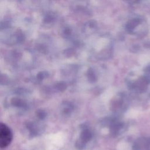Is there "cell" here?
I'll return each mask as SVG.
<instances>
[{
	"instance_id": "obj_1",
	"label": "cell",
	"mask_w": 150,
	"mask_h": 150,
	"mask_svg": "<svg viewBox=\"0 0 150 150\" xmlns=\"http://www.w3.org/2000/svg\"><path fill=\"white\" fill-rule=\"evenodd\" d=\"M13 139V133L11 128L5 123L0 122V148L8 146Z\"/></svg>"
},
{
	"instance_id": "obj_2",
	"label": "cell",
	"mask_w": 150,
	"mask_h": 150,
	"mask_svg": "<svg viewBox=\"0 0 150 150\" xmlns=\"http://www.w3.org/2000/svg\"><path fill=\"white\" fill-rule=\"evenodd\" d=\"M25 128L28 132V136L30 138L36 137L42 133V127L40 123L36 121H28L25 124Z\"/></svg>"
},
{
	"instance_id": "obj_3",
	"label": "cell",
	"mask_w": 150,
	"mask_h": 150,
	"mask_svg": "<svg viewBox=\"0 0 150 150\" xmlns=\"http://www.w3.org/2000/svg\"><path fill=\"white\" fill-rule=\"evenodd\" d=\"M142 19L133 18L128 21L126 25L127 31L131 34H137V28L141 27L144 23Z\"/></svg>"
},
{
	"instance_id": "obj_4",
	"label": "cell",
	"mask_w": 150,
	"mask_h": 150,
	"mask_svg": "<svg viewBox=\"0 0 150 150\" xmlns=\"http://www.w3.org/2000/svg\"><path fill=\"white\" fill-rule=\"evenodd\" d=\"M10 104L11 106L19 109L20 110L26 111L29 108L28 103L19 96H14L10 100Z\"/></svg>"
},
{
	"instance_id": "obj_5",
	"label": "cell",
	"mask_w": 150,
	"mask_h": 150,
	"mask_svg": "<svg viewBox=\"0 0 150 150\" xmlns=\"http://www.w3.org/2000/svg\"><path fill=\"white\" fill-rule=\"evenodd\" d=\"M115 93V88H110L105 91L101 96V99L104 102H107L109 101L113 95Z\"/></svg>"
},
{
	"instance_id": "obj_6",
	"label": "cell",
	"mask_w": 150,
	"mask_h": 150,
	"mask_svg": "<svg viewBox=\"0 0 150 150\" xmlns=\"http://www.w3.org/2000/svg\"><path fill=\"white\" fill-rule=\"evenodd\" d=\"M11 83L9 77L5 73H0V86H8Z\"/></svg>"
},
{
	"instance_id": "obj_7",
	"label": "cell",
	"mask_w": 150,
	"mask_h": 150,
	"mask_svg": "<svg viewBox=\"0 0 150 150\" xmlns=\"http://www.w3.org/2000/svg\"><path fill=\"white\" fill-rule=\"evenodd\" d=\"M49 76V74L46 71H41L37 73L36 75V80L38 82H40L41 81H43L44 79H46Z\"/></svg>"
},
{
	"instance_id": "obj_8",
	"label": "cell",
	"mask_w": 150,
	"mask_h": 150,
	"mask_svg": "<svg viewBox=\"0 0 150 150\" xmlns=\"http://www.w3.org/2000/svg\"><path fill=\"white\" fill-rule=\"evenodd\" d=\"M35 115L36 118L39 120H43L45 118L46 116V113L43 110L39 108L35 111Z\"/></svg>"
},
{
	"instance_id": "obj_9",
	"label": "cell",
	"mask_w": 150,
	"mask_h": 150,
	"mask_svg": "<svg viewBox=\"0 0 150 150\" xmlns=\"http://www.w3.org/2000/svg\"><path fill=\"white\" fill-rule=\"evenodd\" d=\"M55 19V16L52 13H48L46 14L45 18H44V22L47 23H50L53 22Z\"/></svg>"
},
{
	"instance_id": "obj_10",
	"label": "cell",
	"mask_w": 150,
	"mask_h": 150,
	"mask_svg": "<svg viewBox=\"0 0 150 150\" xmlns=\"http://www.w3.org/2000/svg\"><path fill=\"white\" fill-rule=\"evenodd\" d=\"M129 148V145L125 142H119L117 145V150H127Z\"/></svg>"
},
{
	"instance_id": "obj_11",
	"label": "cell",
	"mask_w": 150,
	"mask_h": 150,
	"mask_svg": "<svg viewBox=\"0 0 150 150\" xmlns=\"http://www.w3.org/2000/svg\"><path fill=\"white\" fill-rule=\"evenodd\" d=\"M138 112L137 111H136L135 110H131L129 111H128L127 115L128 117L134 118V117H137L138 115Z\"/></svg>"
},
{
	"instance_id": "obj_12",
	"label": "cell",
	"mask_w": 150,
	"mask_h": 150,
	"mask_svg": "<svg viewBox=\"0 0 150 150\" xmlns=\"http://www.w3.org/2000/svg\"><path fill=\"white\" fill-rule=\"evenodd\" d=\"M16 42L18 43H22V42L24 41L25 40V36L24 35L21 33H18V35L16 36Z\"/></svg>"
},
{
	"instance_id": "obj_13",
	"label": "cell",
	"mask_w": 150,
	"mask_h": 150,
	"mask_svg": "<svg viewBox=\"0 0 150 150\" xmlns=\"http://www.w3.org/2000/svg\"><path fill=\"white\" fill-rule=\"evenodd\" d=\"M8 26H9V24H8V22H2V23H0V29H6Z\"/></svg>"
},
{
	"instance_id": "obj_14",
	"label": "cell",
	"mask_w": 150,
	"mask_h": 150,
	"mask_svg": "<svg viewBox=\"0 0 150 150\" xmlns=\"http://www.w3.org/2000/svg\"><path fill=\"white\" fill-rule=\"evenodd\" d=\"M37 49H38V50L40 52L43 53L45 51H46V47H45L43 45H39V46L37 47Z\"/></svg>"
},
{
	"instance_id": "obj_15",
	"label": "cell",
	"mask_w": 150,
	"mask_h": 150,
	"mask_svg": "<svg viewBox=\"0 0 150 150\" xmlns=\"http://www.w3.org/2000/svg\"><path fill=\"white\" fill-rule=\"evenodd\" d=\"M124 1L131 4H135L139 3L141 0H124Z\"/></svg>"
},
{
	"instance_id": "obj_16",
	"label": "cell",
	"mask_w": 150,
	"mask_h": 150,
	"mask_svg": "<svg viewBox=\"0 0 150 150\" xmlns=\"http://www.w3.org/2000/svg\"><path fill=\"white\" fill-rule=\"evenodd\" d=\"M102 132L104 133V134H107L108 132V130L107 128H104L103 130H102Z\"/></svg>"
}]
</instances>
